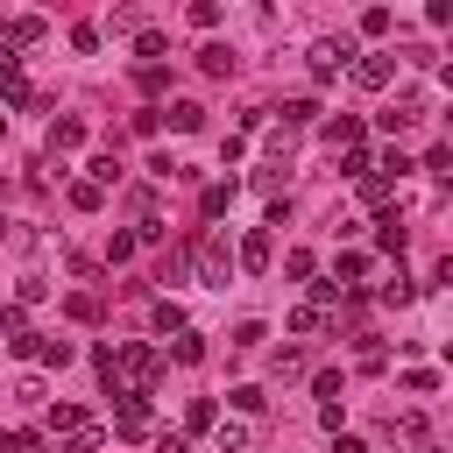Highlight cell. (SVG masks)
I'll use <instances>...</instances> for the list:
<instances>
[{"label":"cell","mask_w":453,"mask_h":453,"mask_svg":"<svg viewBox=\"0 0 453 453\" xmlns=\"http://www.w3.org/2000/svg\"><path fill=\"white\" fill-rule=\"evenodd\" d=\"M304 64H311L319 85H333L340 71H354V42H347V35H319V42L304 50Z\"/></svg>","instance_id":"cell-1"},{"label":"cell","mask_w":453,"mask_h":453,"mask_svg":"<svg viewBox=\"0 0 453 453\" xmlns=\"http://www.w3.org/2000/svg\"><path fill=\"white\" fill-rule=\"evenodd\" d=\"M191 269H198L205 290H226V283H234V255H226V241H198V248H191Z\"/></svg>","instance_id":"cell-2"},{"label":"cell","mask_w":453,"mask_h":453,"mask_svg":"<svg viewBox=\"0 0 453 453\" xmlns=\"http://www.w3.org/2000/svg\"><path fill=\"white\" fill-rule=\"evenodd\" d=\"M354 85L382 92V85H389V50H375V57H354Z\"/></svg>","instance_id":"cell-3"},{"label":"cell","mask_w":453,"mask_h":453,"mask_svg":"<svg viewBox=\"0 0 453 453\" xmlns=\"http://www.w3.org/2000/svg\"><path fill=\"white\" fill-rule=\"evenodd\" d=\"M241 269H248V276H262V269H269V234H262V226L241 241Z\"/></svg>","instance_id":"cell-4"},{"label":"cell","mask_w":453,"mask_h":453,"mask_svg":"<svg viewBox=\"0 0 453 453\" xmlns=\"http://www.w3.org/2000/svg\"><path fill=\"white\" fill-rule=\"evenodd\" d=\"M57 432L78 439V432H85V411H78V403H50V439H57Z\"/></svg>","instance_id":"cell-5"},{"label":"cell","mask_w":453,"mask_h":453,"mask_svg":"<svg viewBox=\"0 0 453 453\" xmlns=\"http://www.w3.org/2000/svg\"><path fill=\"white\" fill-rule=\"evenodd\" d=\"M0 35H7L14 50H28V42H42V14H21V21H7Z\"/></svg>","instance_id":"cell-6"},{"label":"cell","mask_w":453,"mask_h":453,"mask_svg":"<svg viewBox=\"0 0 453 453\" xmlns=\"http://www.w3.org/2000/svg\"><path fill=\"white\" fill-rule=\"evenodd\" d=\"M78 142H85V120H71V113H64V120H50V149H57V156H64V149H78Z\"/></svg>","instance_id":"cell-7"},{"label":"cell","mask_w":453,"mask_h":453,"mask_svg":"<svg viewBox=\"0 0 453 453\" xmlns=\"http://www.w3.org/2000/svg\"><path fill=\"white\" fill-rule=\"evenodd\" d=\"M163 113H170V127H177V134H191V127L205 120V106H198V99H177V106H163Z\"/></svg>","instance_id":"cell-8"},{"label":"cell","mask_w":453,"mask_h":453,"mask_svg":"<svg viewBox=\"0 0 453 453\" xmlns=\"http://www.w3.org/2000/svg\"><path fill=\"white\" fill-rule=\"evenodd\" d=\"M198 64H205L212 78H226V71H234V50H226V42H205V50H198Z\"/></svg>","instance_id":"cell-9"},{"label":"cell","mask_w":453,"mask_h":453,"mask_svg":"<svg viewBox=\"0 0 453 453\" xmlns=\"http://www.w3.org/2000/svg\"><path fill=\"white\" fill-rule=\"evenodd\" d=\"M99 198H106V184H92V177L71 184V205H78V212H99Z\"/></svg>","instance_id":"cell-10"},{"label":"cell","mask_w":453,"mask_h":453,"mask_svg":"<svg viewBox=\"0 0 453 453\" xmlns=\"http://www.w3.org/2000/svg\"><path fill=\"white\" fill-rule=\"evenodd\" d=\"M64 311H71L78 326H99V297H92V290H78V297H64Z\"/></svg>","instance_id":"cell-11"},{"label":"cell","mask_w":453,"mask_h":453,"mask_svg":"<svg viewBox=\"0 0 453 453\" xmlns=\"http://www.w3.org/2000/svg\"><path fill=\"white\" fill-rule=\"evenodd\" d=\"M170 354H177V361H205V333H191V326H184V333L170 340Z\"/></svg>","instance_id":"cell-12"},{"label":"cell","mask_w":453,"mask_h":453,"mask_svg":"<svg viewBox=\"0 0 453 453\" xmlns=\"http://www.w3.org/2000/svg\"><path fill=\"white\" fill-rule=\"evenodd\" d=\"M184 425H191V432H212V425H219V411H212V396H191V411H184Z\"/></svg>","instance_id":"cell-13"},{"label":"cell","mask_w":453,"mask_h":453,"mask_svg":"<svg viewBox=\"0 0 453 453\" xmlns=\"http://www.w3.org/2000/svg\"><path fill=\"white\" fill-rule=\"evenodd\" d=\"M0 333H7V347L28 340V304H7V311H0Z\"/></svg>","instance_id":"cell-14"},{"label":"cell","mask_w":453,"mask_h":453,"mask_svg":"<svg viewBox=\"0 0 453 453\" xmlns=\"http://www.w3.org/2000/svg\"><path fill=\"white\" fill-rule=\"evenodd\" d=\"M156 333H184V304H170V297H156Z\"/></svg>","instance_id":"cell-15"},{"label":"cell","mask_w":453,"mask_h":453,"mask_svg":"<svg viewBox=\"0 0 453 453\" xmlns=\"http://www.w3.org/2000/svg\"><path fill=\"white\" fill-rule=\"evenodd\" d=\"M134 248H142V234H113L106 241V262H134Z\"/></svg>","instance_id":"cell-16"},{"label":"cell","mask_w":453,"mask_h":453,"mask_svg":"<svg viewBox=\"0 0 453 453\" xmlns=\"http://www.w3.org/2000/svg\"><path fill=\"white\" fill-rule=\"evenodd\" d=\"M319 326H326L319 304H297V311H290V333H319Z\"/></svg>","instance_id":"cell-17"},{"label":"cell","mask_w":453,"mask_h":453,"mask_svg":"<svg viewBox=\"0 0 453 453\" xmlns=\"http://www.w3.org/2000/svg\"><path fill=\"white\" fill-rule=\"evenodd\" d=\"M134 50H142V57H149V64H156V57H163V50H170V42H163V35H156V28H134Z\"/></svg>","instance_id":"cell-18"},{"label":"cell","mask_w":453,"mask_h":453,"mask_svg":"<svg viewBox=\"0 0 453 453\" xmlns=\"http://www.w3.org/2000/svg\"><path fill=\"white\" fill-rule=\"evenodd\" d=\"M226 205H234V184H205V212H212V219H219V212H226Z\"/></svg>","instance_id":"cell-19"},{"label":"cell","mask_w":453,"mask_h":453,"mask_svg":"<svg viewBox=\"0 0 453 453\" xmlns=\"http://www.w3.org/2000/svg\"><path fill=\"white\" fill-rule=\"evenodd\" d=\"M375 241H382L389 255H403V226H396V219H375Z\"/></svg>","instance_id":"cell-20"},{"label":"cell","mask_w":453,"mask_h":453,"mask_svg":"<svg viewBox=\"0 0 453 453\" xmlns=\"http://www.w3.org/2000/svg\"><path fill=\"white\" fill-rule=\"evenodd\" d=\"M35 361H50V368H64V361H71V340H42V347H35Z\"/></svg>","instance_id":"cell-21"},{"label":"cell","mask_w":453,"mask_h":453,"mask_svg":"<svg viewBox=\"0 0 453 453\" xmlns=\"http://www.w3.org/2000/svg\"><path fill=\"white\" fill-rule=\"evenodd\" d=\"M262 403H269V396H262V389H255V382H241V389H234V411H248V418H255V411H262Z\"/></svg>","instance_id":"cell-22"},{"label":"cell","mask_w":453,"mask_h":453,"mask_svg":"<svg viewBox=\"0 0 453 453\" xmlns=\"http://www.w3.org/2000/svg\"><path fill=\"white\" fill-rule=\"evenodd\" d=\"M219 453H248V425H219Z\"/></svg>","instance_id":"cell-23"},{"label":"cell","mask_w":453,"mask_h":453,"mask_svg":"<svg viewBox=\"0 0 453 453\" xmlns=\"http://www.w3.org/2000/svg\"><path fill=\"white\" fill-rule=\"evenodd\" d=\"M361 35H389V7H368L361 14Z\"/></svg>","instance_id":"cell-24"},{"label":"cell","mask_w":453,"mask_h":453,"mask_svg":"<svg viewBox=\"0 0 453 453\" xmlns=\"http://www.w3.org/2000/svg\"><path fill=\"white\" fill-rule=\"evenodd\" d=\"M311 113H319V106H311V99H290V106H283V127H304V120H311Z\"/></svg>","instance_id":"cell-25"},{"label":"cell","mask_w":453,"mask_h":453,"mask_svg":"<svg viewBox=\"0 0 453 453\" xmlns=\"http://www.w3.org/2000/svg\"><path fill=\"white\" fill-rule=\"evenodd\" d=\"M361 269H368V255H340V262H333V276H340V283H354Z\"/></svg>","instance_id":"cell-26"},{"label":"cell","mask_w":453,"mask_h":453,"mask_svg":"<svg viewBox=\"0 0 453 453\" xmlns=\"http://www.w3.org/2000/svg\"><path fill=\"white\" fill-rule=\"evenodd\" d=\"M333 453H368V446H361V439H347V432H340V446H333Z\"/></svg>","instance_id":"cell-27"},{"label":"cell","mask_w":453,"mask_h":453,"mask_svg":"<svg viewBox=\"0 0 453 453\" xmlns=\"http://www.w3.org/2000/svg\"><path fill=\"white\" fill-rule=\"evenodd\" d=\"M0 241H7V219H0Z\"/></svg>","instance_id":"cell-28"}]
</instances>
